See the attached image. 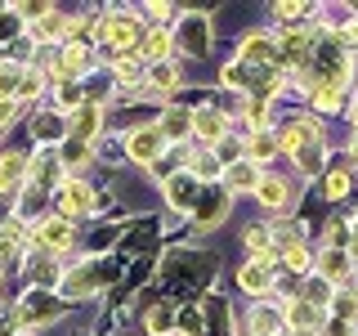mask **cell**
Masks as SVG:
<instances>
[{"instance_id": "277c9868", "label": "cell", "mask_w": 358, "mask_h": 336, "mask_svg": "<svg viewBox=\"0 0 358 336\" xmlns=\"http://www.w3.org/2000/svg\"><path fill=\"white\" fill-rule=\"evenodd\" d=\"M90 202H94V193H90L81 179H67L59 188V211L63 216H81V211H90Z\"/></svg>"}, {"instance_id": "603a6c76", "label": "cell", "mask_w": 358, "mask_h": 336, "mask_svg": "<svg viewBox=\"0 0 358 336\" xmlns=\"http://www.w3.org/2000/svg\"><path fill=\"white\" fill-rule=\"evenodd\" d=\"M99 287V278L94 274H90V269H81V274H72V278H67V296H90V291H94Z\"/></svg>"}, {"instance_id": "8992f818", "label": "cell", "mask_w": 358, "mask_h": 336, "mask_svg": "<svg viewBox=\"0 0 358 336\" xmlns=\"http://www.w3.org/2000/svg\"><path fill=\"white\" fill-rule=\"evenodd\" d=\"M162 144H166L162 130H134L130 139H126V148H130V157H139V162H157Z\"/></svg>"}, {"instance_id": "5b68a950", "label": "cell", "mask_w": 358, "mask_h": 336, "mask_svg": "<svg viewBox=\"0 0 358 336\" xmlns=\"http://www.w3.org/2000/svg\"><path fill=\"white\" fill-rule=\"evenodd\" d=\"M273 54H278L273 36H246L242 41V67H268Z\"/></svg>"}, {"instance_id": "1f68e13d", "label": "cell", "mask_w": 358, "mask_h": 336, "mask_svg": "<svg viewBox=\"0 0 358 336\" xmlns=\"http://www.w3.org/2000/svg\"><path fill=\"white\" fill-rule=\"evenodd\" d=\"M264 117H268V104H264V99H251V104H246V121H251V126H260Z\"/></svg>"}, {"instance_id": "8fae6325", "label": "cell", "mask_w": 358, "mask_h": 336, "mask_svg": "<svg viewBox=\"0 0 358 336\" xmlns=\"http://www.w3.org/2000/svg\"><path fill=\"white\" fill-rule=\"evenodd\" d=\"M18 179H22V157L18 153H5V157H0V193H9Z\"/></svg>"}, {"instance_id": "e575fe53", "label": "cell", "mask_w": 358, "mask_h": 336, "mask_svg": "<svg viewBox=\"0 0 358 336\" xmlns=\"http://www.w3.org/2000/svg\"><path fill=\"white\" fill-rule=\"evenodd\" d=\"M345 41H350V45L358 41V22H350V27H345Z\"/></svg>"}, {"instance_id": "52a82bcc", "label": "cell", "mask_w": 358, "mask_h": 336, "mask_svg": "<svg viewBox=\"0 0 358 336\" xmlns=\"http://www.w3.org/2000/svg\"><path fill=\"white\" fill-rule=\"evenodd\" d=\"M238 283H242L246 291H255V296H264V291L273 287V278H268V265H264V260H251V265L238 274Z\"/></svg>"}, {"instance_id": "3957f363", "label": "cell", "mask_w": 358, "mask_h": 336, "mask_svg": "<svg viewBox=\"0 0 358 336\" xmlns=\"http://www.w3.org/2000/svg\"><path fill=\"white\" fill-rule=\"evenodd\" d=\"M193 130H197L201 144H210V148H215L224 134H229V121H224V112H215V108H197L193 112Z\"/></svg>"}, {"instance_id": "ba28073f", "label": "cell", "mask_w": 358, "mask_h": 336, "mask_svg": "<svg viewBox=\"0 0 358 336\" xmlns=\"http://www.w3.org/2000/svg\"><path fill=\"white\" fill-rule=\"evenodd\" d=\"M260 184V171H255V162H233L229 166V188H238V193H246V188Z\"/></svg>"}, {"instance_id": "7c38bea8", "label": "cell", "mask_w": 358, "mask_h": 336, "mask_svg": "<svg viewBox=\"0 0 358 336\" xmlns=\"http://www.w3.org/2000/svg\"><path fill=\"white\" fill-rule=\"evenodd\" d=\"M179 31H184V45L193 54H206V18H188Z\"/></svg>"}, {"instance_id": "d6a6232c", "label": "cell", "mask_w": 358, "mask_h": 336, "mask_svg": "<svg viewBox=\"0 0 358 336\" xmlns=\"http://www.w3.org/2000/svg\"><path fill=\"white\" fill-rule=\"evenodd\" d=\"M220 81H224V85H242V81H246V67H242V63H229Z\"/></svg>"}, {"instance_id": "cb8c5ba5", "label": "cell", "mask_w": 358, "mask_h": 336, "mask_svg": "<svg viewBox=\"0 0 358 336\" xmlns=\"http://www.w3.org/2000/svg\"><path fill=\"white\" fill-rule=\"evenodd\" d=\"M59 130H63V121H59V117H41V121H31V134H36L41 144L59 139Z\"/></svg>"}, {"instance_id": "83f0119b", "label": "cell", "mask_w": 358, "mask_h": 336, "mask_svg": "<svg viewBox=\"0 0 358 336\" xmlns=\"http://www.w3.org/2000/svg\"><path fill=\"white\" fill-rule=\"evenodd\" d=\"M152 85H157V90H171V85H179V72H175L171 63H157V67H152Z\"/></svg>"}, {"instance_id": "d6986e66", "label": "cell", "mask_w": 358, "mask_h": 336, "mask_svg": "<svg viewBox=\"0 0 358 336\" xmlns=\"http://www.w3.org/2000/svg\"><path fill=\"white\" fill-rule=\"evenodd\" d=\"M85 67H90V54L81 50V45H76V50H67V54H63V63H59V76H81Z\"/></svg>"}, {"instance_id": "4dcf8cb0", "label": "cell", "mask_w": 358, "mask_h": 336, "mask_svg": "<svg viewBox=\"0 0 358 336\" xmlns=\"http://www.w3.org/2000/svg\"><path fill=\"white\" fill-rule=\"evenodd\" d=\"M322 188H327V197H345V193H350V175L336 171V175H327V184H322Z\"/></svg>"}, {"instance_id": "ffe728a7", "label": "cell", "mask_w": 358, "mask_h": 336, "mask_svg": "<svg viewBox=\"0 0 358 336\" xmlns=\"http://www.w3.org/2000/svg\"><path fill=\"white\" fill-rule=\"evenodd\" d=\"M318 265H322V274H327L331 283H345V274H350V260H345L341 251H327V255H322Z\"/></svg>"}, {"instance_id": "7a4b0ae2", "label": "cell", "mask_w": 358, "mask_h": 336, "mask_svg": "<svg viewBox=\"0 0 358 336\" xmlns=\"http://www.w3.org/2000/svg\"><path fill=\"white\" fill-rule=\"evenodd\" d=\"M99 36H103L112 50H130L134 41H143V27L134 18H112V22H103V27H99Z\"/></svg>"}, {"instance_id": "7402d4cb", "label": "cell", "mask_w": 358, "mask_h": 336, "mask_svg": "<svg viewBox=\"0 0 358 336\" xmlns=\"http://www.w3.org/2000/svg\"><path fill=\"white\" fill-rule=\"evenodd\" d=\"M278 328H282L278 309H255V318H251V332H255V336H273Z\"/></svg>"}, {"instance_id": "d4e9b609", "label": "cell", "mask_w": 358, "mask_h": 336, "mask_svg": "<svg viewBox=\"0 0 358 336\" xmlns=\"http://www.w3.org/2000/svg\"><path fill=\"white\" fill-rule=\"evenodd\" d=\"M143 50H148L152 63H162L166 54H171V36H166V31H148V45H143Z\"/></svg>"}, {"instance_id": "484cf974", "label": "cell", "mask_w": 358, "mask_h": 336, "mask_svg": "<svg viewBox=\"0 0 358 336\" xmlns=\"http://www.w3.org/2000/svg\"><path fill=\"white\" fill-rule=\"evenodd\" d=\"M63 31H67L63 18H41L36 27H31V36H36V41H54V36H63Z\"/></svg>"}, {"instance_id": "30bf717a", "label": "cell", "mask_w": 358, "mask_h": 336, "mask_svg": "<svg viewBox=\"0 0 358 336\" xmlns=\"http://www.w3.org/2000/svg\"><path fill=\"white\" fill-rule=\"evenodd\" d=\"M94 130H99V108H94V104H85V108L72 117V134L85 144V139H94Z\"/></svg>"}, {"instance_id": "4316f807", "label": "cell", "mask_w": 358, "mask_h": 336, "mask_svg": "<svg viewBox=\"0 0 358 336\" xmlns=\"http://www.w3.org/2000/svg\"><path fill=\"white\" fill-rule=\"evenodd\" d=\"M287 323H291V328H313V323H318V309H313V305H305V300H300V305H296V309L287 314Z\"/></svg>"}, {"instance_id": "836d02e7", "label": "cell", "mask_w": 358, "mask_h": 336, "mask_svg": "<svg viewBox=\"0 0 358 336\" xmlns=\"http://www.w3.org/2000/svg\"><path fill=\"white\" fill-rule=\"evenodd\" d=\"M76 104H81V90H76V85H63L59 90V108H76Z\"/></svg>"}, {"instance_id": "44dd1931", "label": "cell", "mask_w": 358, "mask_h": 336, "mask_svg": "<svg viewBox=\"0 0 358 336\" xmlns=\"http://www.w3.org/2000/svg\"><path fill=\"white\" fill-rule=\"evenodd\" d=\"M18 81H22L18 67H0V104H14L18 99Z\"/></svg>"}, {"instance_id": "6da1fadb", "label": "cell", "mask_w": 358, "mask_h": 336, "mask_svg": "<svg viewBox=\"0 0 358 336\" xmlns=\"http://www.w3.org/2000/svg\"><path fill=\"white\" fill-rule=\"evenodd\" d=\"M63 314V300H50L41 291H31L27 300L14 309V328H36V323H54Z\"/></svg>"}, {"instance_id": "4fadbf2b", "label": "cell", "mask_w": 358, "mask_h": 336, "mask_svg": "<svg viewBox=\"0 0 358 336\" xmlns=\"http://www.w3.org/2000/svg\"><path fill=\"white\" fill-rule=\"evenodd\" d=\"M224 216H229V197H201L197 202V220L201 224H220Z\"/></svg>"}, {"instance_id": "5bb4252c", "label": "cell", "mask_w": 358, "mask_h": 336, "mask_svg": "<svg viewBox=\"0 0 358 336\" xmlns=\"http://www.w3.org/2000/svg\"><path fill=\"white\" fill-rule=\"evenodd\" d=\"M322 157H327V148H322V139H309L305 148L296 153V162H300V171H309V175H313V171H322Z\"/></svg>"}, {"instance_id": "ac0fdd59", "label": "cell", "mask_w": 358, "mask_h": 336, "mask_svg": "<svg viewBox=\"0 0 358 336\" xmlns=\"http://www.w3.org/2000/svg\"><path fill=\"white\" fill-rule=\"evenodd\" d=\"M331 314H336L341 323H354V318H358V291H341V296L331 300Z\"/></svg>"}, {"instance_id": "f1b7e54d", "label": "cell", "mask_w": 358, "mask_h": 336, "mask_svg": "<svg viewBox=\"0 0 358 336\" xmlns=\"http://www.w3.org/2000/svg\"><path fill=\"white\" fill-rule=\"evenodd\" d=\"M188 126H193V117H184V112H166V121H162V134H184Z\"/></svg>"}, {"instance_id": "9a60e30c", "label": "cell", "mask_w": 358, "mask_h": 336, "mask_svg": "<svg viewBox=\"0 0 358 336\" xmlns=\"http://www.w3.org/2000/svg\"><path fill=\"white\" fill-rule=\"evenodd\" d=\"M175 328H179V323H175V309H166V305L148 309V332H152V336H171Z\"/></svg>"}, {"instance_id": "f546056e", "label": "cell", "mask_w": 358, "mask_h": 336, "mask_svg": "<svg viewBox=\"0 0 358 336\" xmlns=\"http://www.w3.org/2000/svg\"><path fill=\"white\" fill-rule=\"evenodd\" d=\"M273 148H278V139H268V134H251V157H255V162L273 157Z\"/></svg>"}, {"instance_id": "2e32d148", "label": "cell", "mask_w": 358, "mask_h": 336, "mask_svg": "<svg viewBox=\"0 0 358 336\" xmlns=\"http://www.w3.org/2000/svg\"><path fill=\"white\" fill-rule=\"evenodd\" d=\"M255 197H260L264 206H282V202H287V184H282V179H260V184H255Z\"/></svg>"}, {"instance_id": "9c48e42d", "label": "cell", "mask_w": 358, "mask_h": 336, "mask_svg": "<svg viewBox=\"0 0 358 336\" xmlns=\"http://www.w3.org/2000/svg\"><path fill=\"white\" fill-rule=\"evenodd\" d=\"M36 238L45 246H67V238H72V224H67V220H45L41 229H36Z\"/></svg>"}, {"instance_id": "e0dca14e", "label": "cell", "mask_w": 358, "mask_h": 336, "mask_svg": "<svg viewBox=\"0 0 358 336\" xmlns=\"http://www.w3.org/2000/svg\"><path fill=\"white\" fill-rule=\"evenodd\" d=\"M193 193H197V179H193V175H179V179H171V184H166V197H171L175 206H184Z\"/></svg>"}, {"instance_id": "d590c367", "label": "cell", "mask_w": 358, "mask_h": 336, "mask_svg": "<svg viewBox=\"0 0 358 336\" xmlns=\"http://www.w3.org/2000/svg\"><path fill=\"white\" fill-rule=\"evenodd\" d=\"M350 251H354V255H358V238H354V246H350Z\"/></svg>"}]
</instances>
